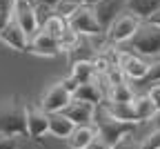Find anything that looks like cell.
Returning a JSON list of instances; mask_svg holds the SVG:
<instances>
[{
    "label": "cell",
    "instance_id": "f546056e",
    "mask_svg": "<svg viewBox=\"0 0 160 149\" xmlns=\"http://www.w3.org/2000/svg\"><path fill=\"white\" fill-rule=\"evenodd\" d=\"M147 96H149V100L156 105V109L160 111V82H158V85H151L149 91H147Z\"/></svg>",
    "mask_w": 160,
    "mask_h": 149
},
{
    "label": "cell",
    "instance_id": "4fadbf2b",
    "mask_svg": "<svg viewBox=\"0 0 160 149\" xmlns=\"http://www.w3.org/2000/svg\"><path fill=\"white\" fill-rule=\"evenodd\" d=\"M27 134L33 140H40L45 134H49V114H45L40 107H27Z\"/></svg>",
    "mask_w": 160,
    "mask_h": 149
},
{
    "label": "cell",
    "instance_id": "d6a6232c",
    "mask_svg": "<svg viewBox=\"0 0 160 149\" xmlns=\"http://www.w3.org/2000/svg\"><path fill=\"white\" fill-rule=\"evenodd\" d=\"M87 149H111V145H107V142H105L102 138H98V136H96V138L91 140V145H89Z\"/></svg>",
    "mask_w": 160,
    "mask_h": 149
},
{
    "label": "cell",
    "instance_id": "e0dca14e",
    "mask_svg": "<svg viewBox=\"0 0 160 149\" xmlns=\"http://www.w3.org/2000/svg\"><path fill=\"white\" fill-rule=\"evenodd\" d=\"M160 9V0H127V11L138 20H149Z\"/></svg>",
    "mask_w": 160,
    "mask_h": 149
},
{
    "label": "cell",
    "instance_id": "44dd1931",
    "mask_svg": "<svg viewBox=\"0 0 160 149\" xmlns=\"http://www.w3.org/2000/svg\"><path fill=\"white\" fill-rule=\"evenodd\" d=\"M133 107H136V114H138V120L142 122V120H151L156 118L160 111L156 109V105L149 100V96H138L133 98Z\"/></svg>",
    "mask_w": 160,
    "mask_h": 149
},
{
    "label": "cell",
    "instance_id": "30bf717a",
    "mask_svg": "<svg viewBox=\"0 0 160 149\" xmlns=\"http://www.w3.org/2000/svg\"><path fill=\"white\" fill-rule=\"evenodd\" d=\"M27 51H31L33 56H42V58H53V56H58V54H62L58 38L45 33L42 29H40V31L29 40V49H27Z\"/></svg>",
    "mask_w": 160,
    "mask_h": 149
},
{
    "label": "cell",
    "instance_id": "6da1fadb",
    "mask_svg": "<svg viewBox=\"0 0 160 149\" xmlns=\"http://www.w3.org/2000/svg\"><path fill=\"white\" fill-rule=\"evenodd\" d=\"M0 134L27 138V107L18 98L0 102Z\"/></svg>",
    "mask_w": 160,
    "mask_h": 149
},
{
    "label": "cell",
    "instance_id": "8992f818",
    "mask_svg": "<svg viewBox=\"0 0 160 149\" xmlns=\"http://www.w3.org/2000/svg\"><path fill=\"white\" fill-rule=\"evenodd\" d=\"M138 25H140V20L133 13H129V11L120 13L111 23V27L107 29V42H109V45H122V42H129L131 36L138 31Z\"/></svg>",
    "mask_w": 160,
    "mask_h": 149
},
{
    "label": "cell",
    "instance_id": "5bb4252c",
    "mask_svg": "<svg viewBox=\"0 0 160 149\" xmlns=\"http://www.w3.org/2000/svg\"><path fill=\"white\" fill-rule=\"evenodd\" d=\"M76 100H82V102H89L93 105V107H98V105H102V100H107V94L105 89L100 87V82L93 78L91 82H85V85H80V87L76 89L73 94Z\"/></svg>",
    "mask_w": 160,
    "mask_h": 149
},
{
    "label": "cell",
    "instance_id": "f1b7e54d",
    "mask_svg": "<svg viewBox=\"0 0 160 149\" xmlns=\"http://www.w3.org/2000/svg\"><path fill=\"white\" fill-rule=\"evenodd\" d=\"M36 7V18H38V25L42 27L47 20L53 16V9H49V7H42V5H33Z\"/></svg>",
    "mask_w": 160,
    "mask_h": 149
},
{
    "label": "cell",
    "instance_id": "8fae6325",
    "mask_svg": "<svg viewBox=\"0 0 160 149\" xmlns=\"http://www.w3.org/2000/svg\"><path fill=\"white\" fill-rule=\"evenodd\" d=\"M0 42L7 45L9 49H13V51H27L29 49V38H27V33L22 29L18 27L16 20L7 23L2 29H0Z\"/></svg>",
    "mask_w": 160,
    "mask_h": 149
},
{
    "label": "cell",
    "instance_id": "d6986e66",
    "mask_svg": "<svg viewBox=\"0 0 160 149\" xmlns=\"http://www.w3.org/2000/svg\"><path fill=\"white\" fill-rule=\"evenodd\" d=\"M78 85H85L91 82L96 78V67H93V60H78L71 65V74H69Z\"/></svg>",
    "mask_w": 160,
    "mask_h": 149
},
{
    "label": "cell",
    "instance_id": "ba28073f",
    "mask_svg": "<svg viewBox=\"0 0 160 149\" xmlns=\"http://www.w3.org/2000/svg\"><path fill=\"white\" fill-rule=\"evenodd\" d=\"M127 11V0H100L98 5H93V13H96V20L100 29L107 33V29L111 27V23Z\"/></svg>",
    "mask_w": 160,
    "mask_h": 149
},
{
    "label": "cell",
    "instance_id": "484cf974",
    "mask_svg": "<svg viewBox=\"0 0 160 149\" xmlns=\"http://www.w3.org/2000/svg\"><path fill=\"white\" fill-rule=\"evenodd\" d=\"M140 149H160V127L140 140Z\"/></svg>",
    "mask_w": 160,
    "mask_h": 149
},
{
    "label": "cell",
    "instance_id": "d4e9b609",
    "mask_svg": "<svg viewBox=\"0 0 160 149\" xmlns=\"http://www.w3.org/2000/svg\"><path fill=\"white\" fill-rule=\"evenodd\" d=\"M16 3H18V0H0V29H2L7 23L13 20Z\"/></svg>",
    "mask_w": 160,
    "mask_h": 149
},
{
    "label": "cell",
    "instance_id": "7c38bea8",
    "mask_svg": "<svg viewBox=\"0 0 160 149\" xmlns=\"http://www.w3.org/2000/svg\"><path fill=\"white\" fill-rule=\"evenodd\" d=\"M62 114H65L76 127H82V125H91V122H93L96 107H93V105H89V102H82V100L71 98V102L62 109Z\"/></svg>",
    "mask_w": 160,
    "mask_h": 149
},
{
    "label": "cell",
    "instance_id": "e575fe53",
    "mask_svg": "<svg viewBox=\"0 0 160 149\" xmlns=\"http://www.w3.org/2000/svg\"><path fill=\"white\" fill-rule=\"evenodd\" d=\"M147 23H151V25H158V27H160V9H158V11H156V13L147 20Z\"/></svg>",
    "mask_w": 160,
    "mask_h": 149
},
{
    "label": "cell",
    "instance_id": "cb8c5ba5",
    "mask_svg": "<svg viewBox=\"0 0 160 149\" xmlns=\"http://www.w3.org/2000/svg\"><path fill=\"white\" fill-rule=\"evenodd\" d=\"M78 7H82V5H78L76 0H60L58 7L53 9V13L60 16V18H65V20H69V18L78 11Z\"/></svg>",
    "mask_w": 160,
    "mask_h": 149
},
{
    "label": "cell",
    "instance_id": "8d00e7d4",
    "mask_svg": "<svg viewBox=\"0 0 160 149\" xmlns=\"http://www.w3.org/2000/svg\"><path fill=\"white\" fill-rule=\"evenodd\" d=\"M20 3H31V5H33V0H20Z\"/></svg>",
    "mask_w": 160,
    "mask_h": 149
},
{
    "label": "cell",
    "instance_id": "9a60e30c",
    "mask_svg": "<svg viewBox=\"0 0 160 149\" xmlns=\"http://www.w3.org/2000/svg\"><path fill=\"white\" fill-rule=\"evenodd\" d=\"M76 129V125L62 114V111H58V114H49V134L60 138V140H67Z\"/></svg>",
    "mask_w": 160,
    "mask_h": 149
},
{
    "label": "cell",
    "instance_id": "4dcf8cb0",
    "mask_svg": "<svg viewBox=\"0 0 160 149\" xmlns=\"http://www.w3.org/2000/svg\"><path fill=\"white\" fill-rule=\"evenodd\" d=\"M0 149H18V140H16L13 136L0 134Z\"/></svg>",
    "mask_w": 160,
    "mask_h": 149
},
{
    "label": "cell",
    "instance_id": "ac0fdd59",
    "mask_svg": "<svg viewBox=\"0 0 160 149\" xmlns=\"http://www.w3.org/2000/svg\"><path fill=\"white\" fill-rule=\"evenodd\" d=\"M96 136L98 134H96V127L93 125H82V127H76L73 134L67 138V142H69L71 149H87Z\"/></svg>",
    "mask_w": 160,
    "mask_h": 149
},
{
    "label": "cell",
    "instance_id": "603a6c76",
    "mask_svg": "<svg viewBox=\"0 0 160 149\" xmlns=\"http://www.w3.org/2000/svg\"><path fill=\"white\" fill-rule=\"evenodd\" d=\"M78 40H80V36H78V33H76V31H73L69 25L65 27L62 36L58 38V42H60V49H62V51H67V54H69V51H71V49L78 45Z\"/></svg>",
    "mask_w": 160,
    "mask_h": 149
},
{
    "label": "cell",
    "instance_id": "277c9868",
    "mask_svg": "<svg viewBox=\"0 0 160 149\" xmlns=\"http://www.w3.org/2000/svg\"><path fill=\"white\" fill-rule=\"evenodd\" d=\"M113 62L122 69L125 78H129V80H142L149 71V62H145V58L136 56L129 49L113 47Z\"/></svg>",
    "mask_w": 160,
    "mask_h": 149
},
{
    "label": "cell",
    "instance_id": "d590c367",
    "mask_svg": "<svg viewBox=\"0 0 160 149\" xmlns=\"http://www.w3.org/2000/svg\"><path fill=\"white\" fill-rule=\"evenodd\" d=\"M78 5H85V7H93V5H98L100 0H76Z\"/></svg>",
    "mask_w": 160,
    "mask_h": 149
},
{
    "label": "cell",
    "instance_id": "1f68e13d",
    "mask_svg": "<svg viewBox=\"0 0 160 149\" xmlns=\"http://www.w3.org/2000/svg\"><path fill=\"white\" fill-rule=\"evenodd\" d=\"M60 82H62V87H65V89H67V91H69L71 96H73V94H76V89L80 87V85H78V82H76V80L71 78V76H67V78H62V80H60Z\"/></svg>",
    "mask_w": 160,
    "mask_h": 149
},
{
    "label": "cell",
    "instance_id": "52a82bcc",
    "mask_svg": "<svg viewBox=\"0 0 160 149\" xmlns=\"http://www.w3.org/2000/svg\"><path fill=\"white\" fill-rule=\"evenodd\" d=\"M71 94L62 87V82H53V85H49V87L42 91V96H40V105L38 107L42 109L45 114H58V111H62L67 105L71 102Z\"/></svg>",
    "mask_w": 160,
    "mask_h": 149
},
{
    "label": "cell",
    "instance_id": "3957f363",
    "mask_svg": "<svg viewBox=\"0 0 160 149\" xmlns=\"http://www.w3.org/2000/svg\"><path fill=\"white\" fill-rule=\"evenodd\" d=\"M129 51L140 58H158L160 56V27L151 25L147 20H140L138 31L129 40Z\"/></svg>",
    "mask_w": 160,
    "mask_h": 149
},
{
    "label": "cell",
    "instance_id": "83f0119b",
    "mask_svg": "<svg viewBox=\"0 0 160 149\" xmlns=\"http://www.w3.org/2000/svg\"><path fill=\"white\" fill-rule=\"evenodd\" d=\"M111 149H140V140H136L133 134H127V136L120 138Z\"/></svg>",
    "mask_w": 160,
    "mask_h": 149
},
{
    "label": "cell",
    "instance_id": "ffe728a7",
    "mask_svg": "<svg viewBox=\"0 0 160 149\" xmlns=\"http://www.w3.org/2000/svg\"><path fill=\"white\" fill-rule=\"evenodd\" d=\"M133 89H131V85L125 82H118V85H111L109 91H107V100L109 102H133Z\"/></svg>",
    "mask_w": 160,
    "mask_h": 149
},
{
    "label": "cell",
    "instance_id": "4316f807",
    "mask_svg": "<svg viewBox=\"0 0 160 149\" xmlns=\"http://www.w3.org/2000/svg\"><path fill=\"white\" fill-rule=\"evenodd\" d=\"M140 82H145V85H158V82H160V58H158L156 62H151V65H149L147 76L140 80Z\"/></svg>",
    "mask_w": 160,
    "mask_h": 149
},
{
    "label": "cell",
    "instance_id": "9c48e42d",
    "mask_svg": "<svg viewBox=\"0 0 160 149\" xmlns=\"http://www.w3.org/2000/svg\"><path fill=\"white\" fill-rule=\"evenodd\" d=\"M13 20L18 23V27L27 33V38L31 40L38 31H40V25H38V18H36V7L31 3H16V11H13Z\"/></svg>",
    "mask_w": 160,
    "mask_h": 149
},
{
    "label": "cell",
    "instance_id": "5b68a950",
    "mask_svg": "<svg viewBox=\"0 0 160 149\" xmlns=\"http://www.w3.org/2000/svg\"><path fill=\"white\" fill-rule=\"evenodd\" d=\"M67 25L82 38H98L102 36L105 31L100 29L98 20H96V13H93V7H78V11L67 20Z\"/></svg>",
    "mask_w": 160,
    "mask_h": 149
},
{
    "label": "cell",
    "instance_id": "7a4b0ae2",
    "mask_svg": "<svg viewBox=\"0 0 160 149\" xmlns=\"http://www.w3.org/2000/svg\"><path fill=\"white\" fill-rule=\"evenodd\" d=\"M93 127H96V134L98 138H102L107 145H116L122 136L127 134H133L136 125L131 122H122V120H116L107 109L105 105H100V107H96V114H93Z\"/></svg>",
    "mask_w": 160,
    "mask_h": 149
},
{
    "label": "cell",
    "instance_id": "836d02e7",
    "mask_svg": "<svg viewBox=\"0 0 160 149\" xmlns=\"http://www.w3.org/2000/svg\"><path fill=\"white\" fill-rule=\"evenodd\" d=\"M60 0H33V5H42V7H49V9H56Z\"/></svg>",
    "mask_w": 160,
    "mask_h": 149
},
{
    "label": "cell",
    "instance_id": "2e32d148",
    "mask_svg": "<svg viewBox=\"0 0 160 149\" xmlns=\"http://www.w3.org/2000/svg\"><path fill=\"white\" fill-rule=\"evenodd\" d=\"M105 109L116 118V120H122V122H131V125H138V114H136V107L133 102H102Z\"/></svg>",
    "mask_w": 160,
    "mask_h": 149
},
{
    "label": "cell",
    "instance_id": "7402d4cb",
    "mask_svg": "<svg viewBox=\"0 0 160 149\" xmlns=\"http://www.w3.org/2000/svg\"><path fill=\"white\" fill-rule=\"evenodd\" d=\"M65 27H67V20L53 13V16H51L40 29H42L45 33H49V36H53V38H60V36H62V31H65Z\"/></svg>",
    "mask_w": 160,
    "mask_h": 149
}]
</instances>
